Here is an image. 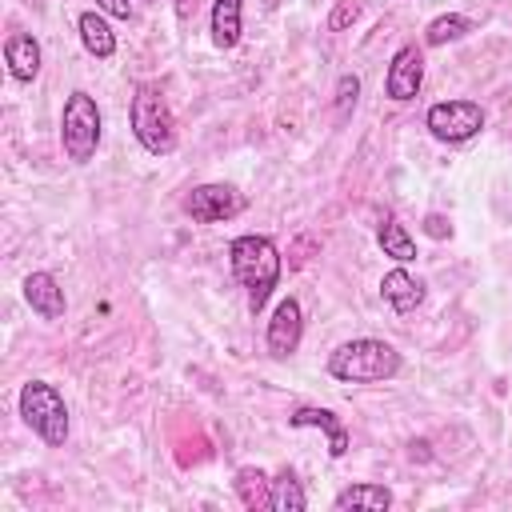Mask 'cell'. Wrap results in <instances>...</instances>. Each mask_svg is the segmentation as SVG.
Returning <instances> with one entry per match:
<instances>
[{
  "label": "cell",
  "mask_w": 512,
  "mask_h": 512,
  "mask_svg": "<svg viewBox=\"0 0 512 512\" xmlns=\"http://www.w3.org/2000/svg\"><path fill=\"white\" fill-rule=\"evenodd\" d=\"M424 128L444 144H464L484 128V108L476 100H440L424 112Z\"/></svg>",
  "instance_id": "obj_6"
},
{
  "label": "cell",
  "mask_w": 512,
  "mask_h": 512,
  "mask_svg": "<svg viewBox=\"0 0 512 512\" xmlns=\"http://www.w3.org/2000/svg\"><path fill=\"white\" fill-rule=\"evenodd\" d=\"M96 8L104 16H116V20H128L132 16V0H96Z\"/></svg>",
  "instance_id": "obj_23"
},
{
  "label": "cell",
  "mask_w": 512,
  "mask_h": 512,
  "mask_svg": "<svg viewBox=\"0 0 512 512\" xmlns=\"http://www.w3.org/2000/svg\"><path fill=\"white\" fill-rule=\"evenodd\" d=\"M60 144H64V156L72 164H88L100 148V108H96V96H88L84 88L68 92V100H64Z\"/></svg>",
  "instance_id": "obj_4"
},
{
  "label": "cell",
  "mask_w": 512,
  "mask_h": 512,
  "mask_svg": "<svg viewBox=\"0 0 512 512\" xmlns=\"http://www.w3.org/2000/svg\"><path fill=\"white\" fill-rule=\"evenodd\" d=\"M328 372L344 384H384L400 372V352L388 340H348L328 356Z\"/></svg>",
  "instance_id": "obj_2"
},
{
  "label": "cell",
  "mask_w": 512,
  "mask_h": 512,
  "mask_svg": "<svg viewBox=\"0 0 512 512\" xmlns=\"http://www.w3.org/2000/svg\"><path fill=\"white\" fill-rule=\"evenodd\" d=\"M476 24L468 20V16H456V12H448V16H436L428 28H424V44H432V48H440V44H452V40H464L468 32H472Z\"/></svg>",
  "instance_id": "obj_20"
},
{
  "label": "cell",
  "mask_w": 512,
  "mask_h": 512,
  "mask_svg": "<svg viewBox=\"0 0 512 512\" xmlns=\"http://www.w3.org/2000/svg\"><path fill=\"white\" fill-rule=\"evenodd\" d=\"M288 424L292 428H320L324 436H328V456H344L348 452V428H344V420L336 416V412H328V408H296L292 416H288Z\"/></svg>",
  "instance_id": "obj_11"
},
{
  "label": "cell",
  "mask_w": 512,
  "mask_h": 512,
  "mask_svg": "<svg viewBox=\"0 0 512 512\" xmlns=\"http://www.w3.org/2000/svg\"><path fill=\"white\" fill-rule=\"evenodd\" d=\"M376 240H380L384 256H392L396 264H412V260H416V244H412L408 228H404L396 216H384V220H380V232H376Z\"/></svg>",
  "instance_id": "obj_18"
},
{
  "label": "cell",
  "mask_w": 512,
  "mask_h": 512,
  "mask_svg": "<svg viewBox=\"0 0 512 512\" xmlns=\"http://www.w3.org/2000/svg\"><path fill=\"white\" fill-rule=\"evenodd\" d=\"M364 12V0H336V8L328 12V28L332 32H344L348 24H356Z\"/></svg>",
  "instance_id": "obj_22"
},
{
  "label": "cell",
  "mask_w": 512,
  "mask_h": 512,
  "mask_svg": "<svg viewBox=\"0 0 512 512\" xmlns=\"http://www.w3.org/2000/svg\"><path fill=\"white\" fill-rule=\"evenodd\" d=\"M184 212L196 224H220V220H232L244 212V196L232 184H200L184 196Z\"/></svg>",
  "instance_id": "obj_7"
},
{
  "label": "cell",
  "mask_w": 512,
  "mask_h": 512,
  "mask_svg": "<svg viewBox=\"0 0 512 512\" xmlns=\"http://www.w3.org/2000/svg\"><path fill=\"white\" fill-rule=\"evenodd\" d=\"M304 508H308V496H304L296 472L292 468H280L272 476V512H304Z\"/></svg>",
  "instance_id": "obj_19"
},
{
  "label": "cell",
  "mask_w": 512,
  "mask_h": 512,
  "mask_svg": "<svg viewBox=\"0 0 512 512\" xmlns=\"http://www.w3.org/2000/svg\"><path fill=\"white\" fill-rule=\"evenodd\" d=\"M240 12L244 0H212V44L216 48H236L240 40Z\"/></svg>",
  "instance_id": "obj_17"
},
{
  "label": "cell",
  "mask_w": 512,
  "mask_h": 512,
  "mask_svg": "<svg viewBox=\"0 0 512 512\" xmlns=\"http://www.w3.org/2000/svg\"><path fill=\"white\" fill-rule=\"evenodd\" d=\"M264 340H268V352H272L276 360H284V356H292V352L300 348V340H304V312H300V304H296L292 296L276 304Z\"/></svg>",
  "instance_id": "obj_9"
},
{
  "label": "cell",
  "mask_w": 512,
  "mask_h": 512,
  "mask_svg": "<svg viewBox=\"0 0 512 512\" xmlns=\"http://www.w3.org/2000/svg\"><path fill=\"white\" fill-rule=\"evenodd\" d=\"M4 64H8L12 80H20V84L36 80L40 76V44H36V36L32 32H12L4 40Z\"/></svg>",
  "instance_id": "obj_12"
},
{
  "label": "cell",
  "mask_w": 512,
  "mask_h": 512,
  "mask_svg": "<svg viewBox=\"0 0 512 512\" xmlns=\"http://www.w3.org/2000/svg\"><path fill=\"white\" fill-rule=\"evenodd\" d=\"M424 232H428V236H436V240H444L452 228H448V220H444V216H436V212H432V216L424 220Z\"/></svg>",
  "instance_id": "obj_24"
},
{
  "label": "cell",
  "mask_w": 512,
  "mask_h": 512,
  "mask_svg": "<svg viewBox=\"0 0 512 512\" xmlns=\"http://www.w3.org/2000/svg\"><path fill=\"white\" fill-rule=\"evenodd\" d=\"M380 292H384V300H388L400 316H408V312H416V308L424 304V280L412 276L408 268H392V272H384Z\"/></svg>",
  "instance_id": "obj_13"
},
{
  "label": "cell",
  "mask_w": 512,
  "mask_h": 512,
  "mask_svg": "<svg viewBox=\"0 0 512 512\" xmlns=\"http://www.w3.org/2000/svg\"><path fill=\"white\" fill-rule=\"evenodd\" d=\"M228 260H232V276L248 292V308L260 312L268 304L272 288L280 284V248L268 236L244 232L228 244Z\"/></svg>",
  "instance_id": "obj_1"
},
{
  "label": "cell",
  "mask_w": 512,
  "mask_h": 512,
  "mask_svg": "<svg viewBox=\"0 0 512 512\" xmlns=\"http://www.w3.org/2000/svg\"><path fill=\"white\" fill-rule=\"evenodd\" d=\"M20 416L48 448H64V440H68V404L48 380H28L20 388Z\"/></svg>",
  "instance_id": "obj_5"
},
{
  "label": "cell",
  "mask_w": 512,
  "mask_h": 512,
  "mask_svg": "<svg viewBox=\"0 0 512 512\" xmlns=\"http://www.w3.org/2000/svg\"><path fill=\"white\" fill-rule=\"evenodd\" d=\"M232 488H236V496H240V504L248 508V512H264V508H272V480H268V472L264 468H240L236 472V480H232Z\"/></svg>",
  "instance_id": "obj_14"
},
{
  "label": "cell",
  "mask_w": 512,
  "mask_h": 512,
  "mask_svg": "<svg viewBox=\"0 0 512 512\" xmlns=\"http://www.w3.org/2000/svg\"><path fill=\"white\" fill-rule=\"evenodd\" d=\"M128 124H132V136L140 140L144 152L168 156L176 148V120H172V108L156 84H136L132 104H128Z\"/></svg>",
  "instance_id": "obj_3"
},
{
  "label": "cell",
  "mask_w": 512,
  "mask_h": 512,
  "mask_svg": "<svg viewBox=\"0 0 512 512\" xmlns=\"http://www.w3.org/2000/svg\"><path fill=\"white\" fill-rule=\"evenodd\" d=\"M24 300L32 304V312H36L40 320H60L64 308H68L64 288H60V280H56L52 272H32V276L24 280Z\"/></svg>",
  "instance_id": "obj_10"
},
{
  "label": "cell",
  "mask_w": 512,
  "mask_h": 512,
  "mask_svg": "<svg viewBox=\"0 0 512 512\" xmlns=\"http://www.w3.org/2000/svg\"><path fill=\"white\" fill-rule=\"evenodd\" d=\"M388 504H392V492L384 484H348L332 500L336 512H348V508H356V512H384Z\"/></svg>",
  "instance_id": "obj_15"
},
{
  "label": "cell",
  "mask_w": 512,
  "mask_h": 512,
  "mask_svg": "<svg viewBox=\"0 0 512 512\" xmlns=\"http://www.w3.org/2000/svg\"><path fill=\"white\" fill-rule=\"evenodd\" d=\"M356 96H360V80H356L352 72H344V76L336 80V116H340V120L356 108Z\"/></svg>",
  "instance_id": "obj_21"
},
{
  "label": "cell",
  "mask_w": 512,
  "mask_h": 512,
  "mask_svg": "<svg viewBox=\"0 0 512 512\" xmlns=\"http://www.w3.org/2000/svg\"><path fill=\"white\" fill-rule=\"evenodd\" d=\"M76 28H80V44H84L96 60H108V56L116 52V32L108 28V20H104L100 12H80Z\"/></svg>",
  "instance_id": "obj_16"
},
{
  "label": "cell",
  "mask_w": 512,
  "mask_h": 512,
  "mask_svg": "<svg viewBox=\"0 0 512 512\" xmlns=\"http://www.w3.org/2000/svg\"><path fill=\"white\" fill-rule=\"evenodd\" d=\"M420 84H424V52H420L416 44L396 48V56H392V64H388V76H384L388 100H396V104L416 100Z\"/></svg>",
  "instance_id": "obj_8"
}]
</instances>
